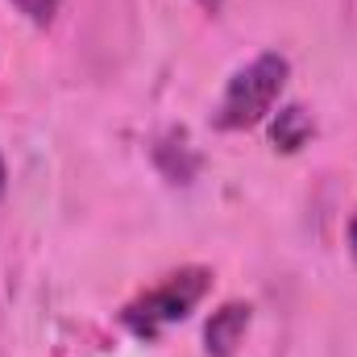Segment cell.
<instances>
[{"mask_svg": "<svg viewBox=\"0 0 357 357\" xmlns=\"http://www.w3.org/2000/svg\"><path fill=\"white\" fill-rule=\"evenodd\" d=\"M212 287V270L208 266H183L167 274L162 282H154L150 291H142L133 303H125L121 324L137 337V341H158L171 324L187 320L195 312V303L208 295Z\"/></svg>", "mask_w": 357, "mask_h": 357, "instance_id": "2", "label": "cell"}, {"mask_svg": "<svg viewBox=\"0 0 357 357\" xmlns=\"http://www.w3.org/2000/svg\"><path fill=\"white\" fill-rule=\"evenodd\" d=\"M287 75H291V63L278 50H262L241 71H233V79L225 84V96L216 104V116H212L216 129L237 133V129L262 125L270 112H274L282 88H287Z\"/></svg>", "mask_w": 357, "mask_h": 357, "instance_id": "1", "label": "cell"}, {"mask_svg": "<svg viewBox=\"0 0 357 357\" xmlns=\"http://www.w3.org/2000/svg\"><path fill=\"white\" fill-rule=\"evenodd\" d=\"M0 191H4V158H0Z\"/></svg>", "mask_w": 357, "mask_h": 357, "instance_id": "7", "label": "cell"}, {"mask_svg": "<svg viewBox=\"0 0 357 357\" xmlns=\"http://www.w3.org/2000/svg\"><path fill=\"white\" fill-rule=\"evenodd\" d=\"M245 328H250V303H225L220 312H212V320H208V328H204L208 354L212 357H233L237 345L245 341Z\"/></svg>", "mask_w": 357, "mask_h": 357, "instance_id": "3", "label": "cell"}, {"mask_svg": "<svg viewBox=\"0 0 357 357\" xmlns=\"http://www.w3.org/2000/svg\"><path fill=\"white\" fill-rule=\"evenodd\" d=\"M195 4H199V8H204V13H212V17H216V13H220V4H225V0H195Z\"/></svg>", "mask_w": 357, "mask_h": 357, "instance_id": "6", "label": "cell"}, {"mask_svg": "<svg viewBox=\"0 0 357 357\" xmlns=\"http://www.w3.org/2000/svg\"><path fill=\"white\" fill-rule=\"evenodd\" d=\"M13 4H17V8H21V13H25L33 25H50L63 0H13Z\"/></svg>", "mask_w": 357, "mask_h": 357, "instance_id": "5", "label": "cell"}, {"mask_svg": "<svg viewBox=\"0 0 357 357\" xmlns=\"http://www.w3.org/2000/svg\"><path fill=\"white\" fill-rule=\"evenodd\" d=\"M270 137H274L278 150H299V146L312 137V116H307L299 104H287V108H278Z\"/></svg>", "mask_w": 357, "mask_h": 357, "instance_id": "4", "label": "cell"}]
</instances>
